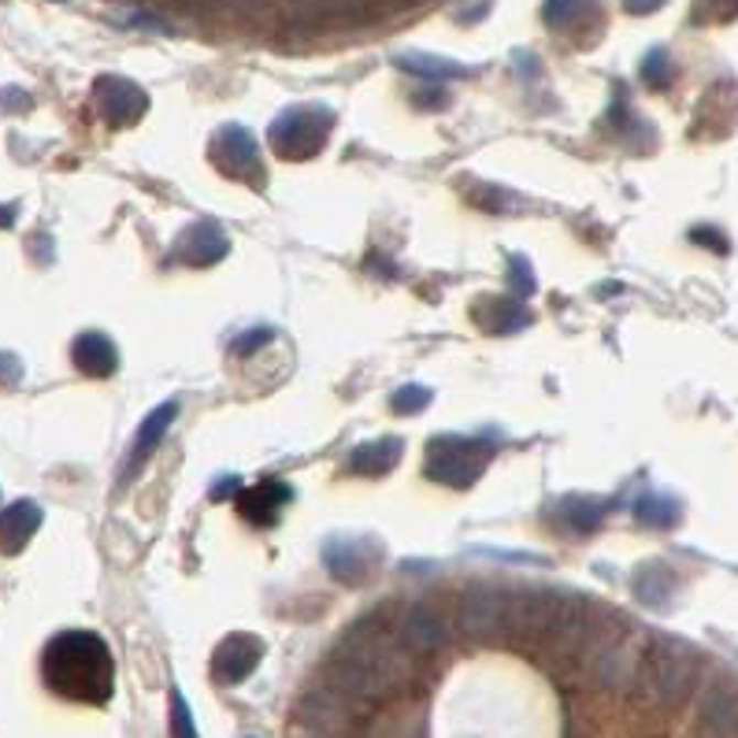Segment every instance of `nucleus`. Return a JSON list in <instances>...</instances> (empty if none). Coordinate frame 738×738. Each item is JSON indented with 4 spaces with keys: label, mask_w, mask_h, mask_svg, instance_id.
Instances as JSON below:
<instances>
[{
    "label": "nucleus",
    "mask_w": 738,
    "mask_h": 738,
    "mask_svg": "<svg viewBox=\"0 0 738 738\" xmlns=\"http://www.w3.org/2000/svg\"><path fill=\"white\" fill-rule=\"evenodd\" d=\"M412 680V653L393 631L352 627L327 664V683L357 702H379Z\"/></svg>",
    "instance_id": "1"
},
{
    "label": "nucleus",
    "mask_w": 738,
    "mask_h": 738,
    "mask_svg": "<svg viewBox=\"0 0 738 738\" xmlns=\"http://www.w3.org/2000/svg\"><path fill=\"white\" fill-rule=\"evenodd\" d=\"M45 686L67 702L105 705L116 691V661L94 631H59L42 653Z\"/></svg>",
    "instance_id": "2"
},
{
    "label": "nucleus",
    "mask_w": 738,
    "mask_h": 738,
    "mask_svg": "<svg viewBox=\"0 0 738 738\" xmlns=\"http://www.w3.org/2000/svg\"><path fill=\"white\" fill-rule=\"evenodd\" d=\"M564 605H568V594L542 590V586L504 594V631L523 642H545L553 634V627L561 623Z\"/></svg>",
    "instance_id": "3"
},
{
    "label": "nucleus",
    "mask_w": 738,
    "mask_h": 738,
    "mask_svg": "<svg viewBox=\"0 0 738 738\" xmlns=\"http://www.w3.org/2000/svg\"><path fill=\"white\" fill-rule=\"evenodd\" d=\"M634 675H639V683L645 686L650 697H656V702H664V705H675V702H683L694 686V661H691V653L680 650V645L653 642L650 653H645L639 661V669H634Z\"/></svg>",
    "instance_id": "4"
},
{
    "label": "nucleus",
    "mask_w": 738,
    "mask_h": 738,
    "mask_svg": "<svg viewBox=\"0 0 738 738\" xmlns=\"http://www.w3.org/2000/svg\"><path fill=\"white\" fill-rule=\"evenodd\" d=\"M493 457V449L479 438H457V434H446V438L431 442L427 449V475L446 487H471L487 464Z\"/></svg>",
    "instance_id": "5"
},
{
    "label": "nucleus",
    "mask_w": 738,
    "mask_h": 738,
    "mask_svg": "<svg viewBox=\"0 0 738 738\" xmlns=\"http://www.w3.org/2000/svg\"><path fill=\"white\" fill-rule=\"evenodd\" d=\"M327 134H330L327 108H290V112H282L275 123H271L268 138L279 156L305 160L312 153H319Z\"/></svg>",
    "instance_id": "6"
},
{
    "label": "nucleus",
    "mask_w": 738,
    "mask_h": 738,
    "mask_svg": "<svg viewBox=\"0 0 738 738\" xmlns=\"http://www.w3.org/2000/svg\"><path fill=\"white\" fill-rule=\"evenodd\" d=\"M357 716H360L357 697H349L346 691H338V686H330V683L312 686V691L301 694V702H297V720L319 735L349 731V727L357 724Z\"/></svg>",
    "instance_id": "7"
},
{
    "label": "nucleus",
    "mask_w": 738,
    "mask_h": 738,
    "mask_svg": "<svg viewBox=\"0 0 738 738\" xmlns=\"http://www.w3.org/2000/svg\"><path fill=\"white\" fill-rule=\"evenodd\" d=\"M393 634H398V642L412 656L438 653L442 645L449 642V627L438 612L431 609V605H409V609L401 612L398 627H393Z\"/></svg>",
    "instance_id": "8"
},
{
    "label": "nucleus",
    "mask_w": 738,
    "mask_h": 738,
    "mask_svg": "<svg viewBox=\"0 0 738 738\" xmlns=\"http://www.w3.org/2000/svg\"><path fill=\"white\" fill-rule=\"evenodd\" d=\"M457 623L471 639H490V634L504 631V594L493 590V586H471V590H464Z\"/></svg>",
    "instance_id": "9"
},
{
    "label": "nucleus",
    "mask_w": 738,
    "mask_h": 738,
    "mask_svg": "<svg viewBox=\"0 0 738 738\" xmlns=\"http://www.w3.org/2000/svg\"><path fill=\"white\" fill-rule=\"evenodd\" d=\"M211 153H216L219 171H227V175L246 178V182H260V178H264V167H260L257 138H252L246 127H227V130H219V134H216V145H211Z\"/></svg>",
    "instance_id": "10"
},
{
    "label": "nucleus",
    "mask_w": 738,
    "mask_h": 738,
    "mask_svg": "<svg viewBox=\"0 0 738 738\" xmlns=\"http://www.w3.org/2000/svg\"><path fill=\"white\" fill-rule=\"evenodd\" d=\"M260 656H264V642L257 634H227L211 656V675L224 686H238L257 672Z\"/></svg>",
    "instance_id": "11"
},
{
    "label": "nucleus",
    "mask_w": 738,
    "mask_h": 738,
    "mask_svg": "<svg viewBox=\"0 0 738 738\" xmlns=\"http://www.w3.org/2000/svg\"><path fill=\"white\" fill-rule=\"evenodd\" d=\"M290 23L323 26V23H357L371 12L368 0H282Z\"/></svg>",
    "instance_id": "12"
},
{
    "label": "nucleus",
    "mask_w": 738,
    "mask_h": 738,
    "mask_svg": "<svg viewBox=\"0 0 738 738\" xmlns=\"http://www.w3.org/2000/svg\"><path fill=\"white\" fill-rule=\"evenodd\" d=\"M97 105H100V116H105L112 127H130L149 108V97L141 94L134 83L112 75V78H100L97 83Z\"/></svg>",
    "instance_id": "13"
},
{
    "label": "nucleus",
    "mask_w": 738,
    "mask_h": 738,
    "mask_svg": "<svg viewBox=\"0 0 738 738\" xmlns=\"http://www.w3.org/2000/svg\"><path fill=\"white\" fill-rule=\"evenodd\" d=\"M376 557H379V550L363 539H330L327 550H323V561H327L330 575H335V579H346V583L368 579Z\"/></svg>",
    "instance_id": "14"
},
{
    "label": "nucleus",
    "mask_w": 738,
    "mask_h": 738,
    "mask_svg": "<svg viewBox=\"0 0 738 738\" xmlns=\"http://www.w3.org/2000/svg\"><path fill=\"white\" fill-rule=\"evenodd\" d=\"M290 501V487L279 479H264L257 482L252 490H246L238 498V509L246 515L249 523H257V528H271V523H279L282 509H286Z\"/></svg>",
    "instance_id": "15"
},
{
    "label": "nucleus",
    "mask_w": 738,
    "mask_h": 738,
    "mask_svg": "<svg viewBox=\"0 0 738 738\" xmlns=\"http://www.w3.org/2000/svg\"><path fill=\"white\" fill-rule=\"evenodd\" d=\"M175 416H178V404L167 401V404H160V409H153L145 420H141L138 438H134V449H130L127 468H123V482H130L134 468H141V464L153 457V449L160 446V438H164V431L171 427V420H175Z\"/></svg>",
    "instance_id": "16"
},
{
    "label": "nucleus",
    "mask_w": 738,
    "mask_h": 738,
    "mask_svg": "<svg viewBox=\"0 0 738 738\" xmlns=\"http://www.w3.org/2000/svg\"><path fill=\"white\" fill-rule=\"evenodd\" d=\"M70 357H75L78 371H86V376H94V379L112 376L116 363H119L116 346L108 341V335H100V330H86V335H78L75 346H70Z\"/></svg>",
    "instance_id": "17"
},
{
    "label": "nucleus",
    "mask_w": 738,
    "mask_h": 738,
    "mask_svg": "<svg viewBox=\"0 0 738 738\" xmlns=\"http://www.w3.org/2000/svg\"><path fill=\"white\" fill-rule=\"evenodd\" d=\"M42 528V509L34 501H15L0 512V550L19 553L34 539V531Z\"/></svg>",
    "instance_id": "18"
},
{
    "label": "nucleus",
    "mask_w": 738,
    "mask_h": 738,
    "mask_svg": "<svg viewBox=\"0 0 738 738\" xmlns=\"http://www.w3.org/2000/svg\"><path fill=\"white\" fill-rule=\"evenodd\" d=\"M178 257L186 260V264H197V268L216 264V260L227 257V235L216 224H197L186 238H182Z\"/></svg>",
    "instance_id": "19"
},
{
    "label": "nucleus",
    "mask_w": 738,
    "mask_h": 738,
    "mask_svg": "<svg viewBox=\"0 0 738 738\" xmlns=\"http://www.w3.org/2000/svg\"><path fill=\"white\" fill-rule=\"evenodd\" d=\"M398 460H401V442L398 438L363 442V446L352 449L349 471L352 475H387V471H393V464Z\"/></svg>",
    "instance_id": "20"
},
{
    "label": "nucleus",
    "mask_w": 738,
    "mask_h": 738,
    "mask_svg": "<svg viewBox=\"0 0 738 738\" xmlns=\"http://www.w3.org/2000/svg\"><path fill=\"white\" fill-rule=\"evenodd\" d=\"M475 319H479L487 330L509 335V330H520L531 316H528V308H523L520 301H509V297H487L479 308H475Z\"/></svg>",
    "instance_id": "21"
},
{
    "label": "nucleus",
    "mask_w": 738,
    "mask_h": 738,
    "mask_svg": "<svg viewBox=\"0 0 738 738\" xmlns=\"http://www.w3.org/2000/svg\"><path fill=\"white\" fill-rule=\"evenodd\" d=\"M586 12H594V0H545L542 19L553 30H572L583 23Z\"/></svg>",
    "instance_id": "22"
},
{
    "label": "nucleus",
    "mask_w": 738,
    "mask_h": 738,
    "mask_svg": "<svg viewBox=\"0 0 738 738\" xmlns=\"http://www.w3.org/2000/svg\"><path fill=\"white\" fill-rule=\"evenodd\" d=\"M398 64L404 70H416V75H427V78H460L464 75L460 64H449V59H438V56H420V53L401 56Z\"/></svg>",
    "instance_id": "23"
},
{
    "label": "nucleus",
    "mask_w": 738,
    "mask_h": 738,
    "mask_svg": "<svg viewBox=\"0 0 738 738\" xmlns=\"http://www.w3.org/2000/svg\"><path fill=\"white\" fill-rule=\"evenodd\" d=\"M564 515H568V523L575 531H590V528H598V520H601V512L605 509H598L594 501H583V498H572L568 501V509H561Z\"/></svg>",
    "instance_id": "24"
},
{
    "label": "nucleus",
    "mask_w": 738,
    "mask_h": 738,
    "mask_svg": "<svg viewBox=\"0 0 738 738\" xmlns=\"http://www.w3.org/2000/svg\"><path fill=\"white\" fill-rule=\"evenodd\" d=\"M171 738H197L194 716H189L186 697H182L178 691L171 694Z\"/></svg>",
    "instance_id": "25"
},
{
    "label": "nucleus",
    "mask_w": 738,
    "mask_h": 738,
    "mask_svg": "<svg viewBox=\"0 0 738 738\" xmlns=\"http://www.w3.org/2000/svg\"><path fill=\"white\" fill-rule=\"evenodd\" d=\"M431 404V390L427 387H401L393 393V412H404V416H412V412H423Z\"/></svg>",
    "instance_id": "26"
},
{
    "label": "nucleus",
    "mask_w": 738,
    "mask_h": 738,
    "mask_svg": "<svg viewBox=\"0 0 738 738\" xmlns=\"http://www.w3.org/2000/svg\"><path fill=\"white\" fill-rule=\"evenodd\" d=\"M642 78L650 86H664L672 78V64H669V56H664L661 48H656V53H650V59L642 64Z\"/></svg>",
    "instance_id": "27"
},
{
    "label": "nucleus",
    "mask_w": 738,
    "mask_h": 738,
    "mask_svg": "<svg viewBox=\"0 0 738 738\" xmlns=\"http://www.w3.org/2000/svg\"><path fill=\"white\" fill-rule=\"evenodd\" d=\"M219 4H227L230 12H238V15H264L275 0H219Z\"/></svg>",
    "instance_id": "28"
},
{
    "label": "nucleus",
    "mask_w": 738,
    "mask_h": 738,
    "mask_svg": "<svg viewBox=\"0 0 738 738\" xmlns=\"http://www.w3.org/2000/svg\"><path fill=\"white\" fill-rule=\"evenodd\" d=\"M23 379V363L12 352H0V382H19Z\"/></svg>",
    "instance_id": "29"
},
{
    "label": "nucleus",
    "mask_w": 738,
    "mask_h": 738,
    "mask_svg": "<svg viewBox=\"0 0 738 738\" xmlns=\"http://www.w3.org/2000/svg\"><path fill=\"white\" fill-rule=\"evenodd\" d=\"M167 4L178 8V12H186V15H200L208 4H216V0H167Z\"/></svg>",
    "instance_id": "30"
},
{
    "label": "nucleus",
    "mask_w": 738,
    "mask_h": 738,
    "mask_svg": "<svg viewBox=\"0 0 738 738\" xmlns=\"http://www.w3.org/2000/svg\"><path fill=\"white\" fill-rule=\"evenodd\" d=\"M664 0H623V8L631 15H645V12H656V8H661Z\"/></svg>",
    "instance_id": "31"
},
{
    "label": "nucleus",
    "mask_w": 738,
    "mask_h": 738,
    "mask_svg": "<svg viewBox=\"0 0 738 738\" xmlns=\"http://www.w3.org/2000/svg\"><path fill=\"white\" fill-rule=\"evenodd\" d=\"M238 490H241V487H238V479H235V475H227L224 482H216V487H211V498L224 501V498H230V493H238Z\"/></svg>",
    "instance_id": "32"
},
{
    "label": "nucleus",
    "mask_w": 738,
    "mask_h": 738,
    "mask_svg": "<svg viewBox=\"0 0 738 738\" xmlns=\"http://www.w3.org/2000/svg\"><path fill=\"white\" fill-rule=\"evenodd\" d=\"M709 4L716 8V15H720V19H727V15H735V12H738V0H709Z\"/></svg>",
    "instance_id": "33"
},
{
    "label": "nucleus",
    "mask_w": 738,
    "mask_h": 738,
    "mask_svg": "<svg viewBox=\"0 0 738 738\" xmlns=\"http://www.w3.org/2000/svg\"><path fill=\"white\" fill-rule=\"evenodd\" d=\"M15 224V208H4L0 205V227H12Z\"/></svg>",
    "instance_id": "34"
}]
</instances>
